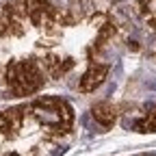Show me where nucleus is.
Segmentation results:
<instances>
[{"mask_svg": "<svg viewBox=\"0 0 156 156\" xmlns=\"http://www.w3.org/2000/svg\"><path fill=\"white\" fill-rule=\"evenodd\" d=\"M91 111H93L95 122H100L102 126H113V124H115V119H117L115 106H113V104H108V102H98Z\"/></svg>", "mask_w": 156, "mask_h": 156, "instance_id": "obj_6", "label": "nucleus"}, {"mask_svg": "<svg viewBox=\"0 0 156 156\" xmlns=\"http://www.w3.org/2000/svg\"><path fill=\"white\" fill-rule=\"evenodd\" d=\"M74 61L72 58H58V56H48L46 58V67L50 72V76H63L67 69H72Z\"/></svg>", "mask_w": 156, "mask_h": 156, "instance_id": "obj_7", "label": "nucleus"}, {"mask_svg": "<svg viewBox=\"0 0 156 156\" xmlns=\"http://www.w3.org/2000/svg\"><path fill=\"white\" fill-rule=\"evenodd\" d=\"M5 80L13 98H24L37 93L44 87V72L33 58H20V61H11L7 65Z\"/></svg>", "mask_w": 156, "mask_h": 156, "instance_id": "obj_2", "label": "nucleus"}, {"mask_svg": "<svg viewBox=\"0 0 156 156\" xmlns=\"http://www.w3.org/2000/svg\"><path fill=\"white\" fill-rule=\"evenodd\" d=\"M134 2H136L139 13L143 15V20L156 28V0H134Z\"/></svg>", "mask_w": 156, "mask_h": 156, "instance_id": "obj_8", "label": "nucleus"}, {"mask_svg": "<svg viewBox=\"0 0 156 156\" xmlns=\"http://www.w3.org/2000/svg\"><path fill=\"white\" fill-rule=\"evenodd\" d=\"M26 106H13L0 113V136L2 139H15L24 126V117H26Z\"/></svg>", "mask_w": 156, "mask_h": 156, "instance_id": "obj_4", "label": "nucleus"}, {"mask_svg": "<svg viewBox=\"0 0 156 156\" xmlns=\"http://www.w3.org/2000/svg\"><path fill=\"white\" fill-rule=\"evenodd\" d=\"M22 7H24V15L37 28H50L58 20V13L50 0H22Z\"/></svg>", "mask_w": 156, "mask_h": 156, "instance_id": "obj_3", "label": "nucleus"}, {"mask_svg": "<svg viewBox=\"0 0 156 156\" xmlns=\"http://www.w3.org/2000/svg\"><path fill=\"white\" fill-rule=\"evenodd\" d=\"M26 111L39 126H44L48 132L54 134H67L74 126V108L63 98H54V95L37 98L35 102L26 106Z\"/></svg>", "mask_w": 156, "mask_h": 156, "instance_id": "obj_1", "label": "nucleus"}, {"mask_svg": "<svg viewBox=\"0 0 156 156\" xmlns=\"http://www.w3.org/2000/svg\"><path fill=\"white\" fill-rule=\"evenodd\" d=\"M108 69H111V67H108L106 63L89 61V67H87V72L83 74L78 89H80L83 93H91V91H95L98 87H100V85L104 83V78L108 76Z\"/></svg>", "mask_w": 156, "mask_h": 156, "instance_id": "obj_5", "label": "nucleus"}, {"mask_svg": "<svg viewBox=\"0 0 156 156\" xmlns=\"http://www.w3.org/2000/svg\"><path fill=\"white\" fill-rule=\"evenodd\" d=\"M134 130L136 132H156V104H152L150 106V111H147V115L145 117H141L139 122L134 124Z\"/></svg>", "mask_w": 156, "mask_h": 156, "instance_id": "obj_9", "label": "nucleus"}]
</instances>
